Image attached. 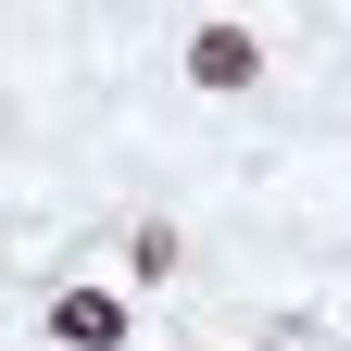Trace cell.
Segmentation results:
<instances>
[{
    "mask_svg": "<svg viewBox=\"0 0 351 351\" xmlns=\"http://www.w3.org/2000/svg\"><path fill=\"white\" fill-rule=\"evenodd\" d=\"M189 75H201V88H251V75H263V38H251V25H201V38H189Z\"/></svg>",
    "mask_w": 351,
    "mask_h": 351,
    "instance_id": "cell-1",
    "label": "cell"
},
{
    "mask_svg": "<svg viewBox=\"0 0 351 351\" xmlns=\"http://www.w3.org/2000/svg\"><path fill=\"white\" fill-rule=\"evenodd\" d=\"M51 339H75V351H113V339H125V301H113V289H63V301H51Z\"/></svg>",
    "mask_w": 351,
    "mask_h": 351,
    "instance_id": "cell-2",
    "label": "cell"
}]
</instances>
